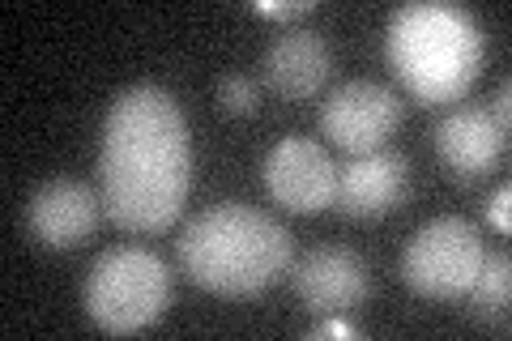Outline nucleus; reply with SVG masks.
Instances as JSON below:
<instances>
[{
    "instance_id": "1",
    "label": "nucleus",
    "mask_w": 512,
    "mask_h": 341,
    "mask_svg": "<svg viewBox=\"0 0 512 341\" xmlns=\"http://www.w3.org/2000/svg\"><path fill=\"white\" fill-rule=\"evenodd\" d=\"M103 214L133 235H163L184 214L192 145L180 103L158 86H133L111 103L99 154Z\"/></svg>"
},
{
    "instance_id": "2",
    "label": "nucleus",
    "mask_w": 512,
    "mask_h": 341,
    "mask_svg": "<svg viewBox=\"0 0 512 341\" xmlns=\"http://www.w3.org/2000/svg\"><path fill=\"white\" fill-rule=\"evenodd\" d=\"M175 248L192 282L227 299L261 295L291 269V235L282 222L244 201H222L192 214Z\"/></svg>"
},
{
    "instance_id": "3",
    "label": "nucleus",
    "mask_w": 512,
    "mask_h": 341,
    "mask_svg": "<svg viewBox=\"0 0 512 341\" xmlns=\"http://www.w3.org/2000/svg\"><path fill=\"white\" fill-rule=\"evenodd\" d=\"M384 56L414 99L444 107L466 99L483 73V30L461 5L414 0L389 18Z\"/></svg>"
},
{
    "instance_id": "4",
    "label": "nucleus",
    "mask_w": 512,
    "mask_h": 341,
    "mask_svg": "<svg viewBox=\"0 0 512 341\" xmlns=\"http://www.w3.org/2000/svg\"><path fill=\"white\" fill-rule=\"evenodd\" d=\"M82 303L103 333H141L171 307V269L150 248H111L90 265Z\"/></svg>"
},
{
    "instance_id": "5",
    "label": "nucleus",
    "mask_w": 512,
    "mask_h": 341,
    "mask_svg": "<svg viewBox=\"0 0 512 341\" xmlns=\"http://www.w3.org/2000/svg\"><path fill=\"white\" fill-rule=\"evenodd\" d=\"M483 235L470 218H431L402 252V278L423 299H461L483 269Z\"/></svg>"
},
{
    "instance_id": "6",
    "label": "nucleus",
    "mask_w": 512,
    "mask_h": 341,
    "mask_svg": "<svg viewBox=\"0 0 512 341\" xmlns=\"http://www.w3.org/2000/svg\"><path fill=\"white\" fill-rule=\"evenodd\" d=\"M402 124V99L380 81H346L320 107V133L350 158L384 150Z\"/></svg>"
},
{
    "instance_id": "7",
    "label": "nucleus",
    "mask_w": 512,
    "mask_h": 341,
    "mask_svg": "<svg viewBox=\"0 0 512 341\" xmlns=\"http://www.w3.org/2000/svg\"><path fill=\"white\" fill-rule=\"evenodd\" d=\"M265 192L291 214H316V209L333 205L338 167L320 141L286 137L265 158Z\"/></svg>"
},
{
    "instance_id": "8",
    "label": "nucleus",
    "mask_w": 512,
    "mask_h": 341,
    "mask_svg": "<svg viewBox=\"0 0 512 341\" xmlns=\"http://www.w3.org/2000/svg\"><path fill=\"white\" fill-rule=\"evenodd\" d=\"M291 286H295V299L312 316H338L367 299L372 278H367V261L355 248L325 243V248H312L291 269Z\"/></svg>"
},
{
    "instance_id": "9",
    "label": "nucleus",
    "mask_w": 512,
    "mask_h": 341,
    "mask_svg": "<svg viewBox=\"0 0 512 341\" xmlns=\"http://www.w3.org/2000/svg\"><path fill=\"white\" fill-rule=\"evenodd\" d=\"M103 197H94V188L82 180H47L35 188V197L26 205V226L43 248H77L82 239L94 235L99 226Z\"/></svg>"
},
{
    "instance_id": "10",
    "label": "nucleus",
    "mask_w": 512,
    "mask_h": 341,
    "mask_svg": "<svg viewBox=\"0 0 512 341\" xmlns=\"http://www.w3.org/2000/svg\"><path fill=\"white\" fill-rule=\"evenodd\" d=\"M410 197V162L397 150H376L350 158L338 171L333 205L346 218H380Z\"/></svg>"
},
{
    "instance_id": "11",
    "label": "nucleus",
    "mask_w": 512,
    "mask_h": 341,
    "mask_svg": "<svg viewBox=\"0 0 512 341\" xmlns=\"http://www.w3.org/2000/svg\"><path fill=\"white\" fill-rule=\"evenodd\" d=\"M508 150V133L491 120L487 107H453L436 124V154L457 180H478L487 175Z\"/></svg>"
},
{
    "instance_id": "12",
    "label": "nucleus",
    "mask_w": 512,
    "mask_h": 341,
    "mask_svg": "<svg viewBox=\"0 0 512 341\" xmlns=\"http://www.w3.org/2000/svg\"><path fill=\"white\" fill-rule=\"evenodd\" d=\"M333 73V52L316 30H286L261 56L265 86L282 99H312Z\"/></svg>"
},
{
    "instance_id": "13",
    "label": "nucleus",
    "mask_w": 512,
    "mask_h": 341,
    "mask_svg": "<svg viewBox=\"0 0 512 341\" xmlns=\"http://www.w3.org/2000/svg\"><path fill=\"white\" fill-rule=\"evenodd\" d=\"M470 307L478 316L487 320H508V295H512V265L508 256H483V269H478V278L470 282Z\"/></svg>"
},
{
    "instance_id": "14",
    "label": "nucleus",
    "mask_w": 512,
    "mask_h": 341,
    "mask_svg": "<svg viewBox=\"0 0 512 341\" xmlns=\"http://www.w3.org/2000/svg\"><path fill=\"white\" fill-rule=\"evenodd\" d=\"M218 107L231 111V116H252L261 107V90H256L252 77H227L218 86Z\"/></svg>"
},
{
    "instance_id": "15",
    "label": "nucleus",
    "mask_w": 512,
    "mask_h": 341,
    "mask_svg": "<svg viewBox=\"0 0 512 341\" xmlns=\"http://www.w3.org/2000/svg\"><path fill=\"white\" fill-rule=\"evenodd\" d=\"M252 9L265 13V18H303V13H312L316 5L312 0H291V5H286V0L282 5H274V0H252Z\"/></svg>"
},
{
    "instance_id": "16",
    "label": "nucleus",
    "mask_w": 512,
    "mask_h": 341,
    "mask_svg": "<svg viewBox=\"0 0 512 341\" xmlns=\"http://www.w3.org/2000/svg\"><path fill=\"white\" fill-rule=\"evenodd\" d=\"M508 201H512V188L504 184V188L491 197V205H487V218H491V226H495L500 235H508V231H512V222H508Z\"/></svg>"
},
{
    "instance_id": "17",
    "label": "nucleus",
    "mask_w": 512,
    "mask_h": 341,
    "mask_svg": "<svg viewBox=\"0 0 512 341\" xmlns=\"http://www.w3.org/2000/svg\"><path fill=\"white\" fill-rule=\"evenodd\" d=\"M312 341H320V337H359V329H355V324H346V320H333V316H320V324H316V329L308 333Z\"/></svg>"
},
{
    "instance_id": "18",
    "label": "nucleus",
    "mask_w": 512,
    "mask_h": 341,
    "mask_svg": "<svg viewBox=\"0 0 512 341\" xmlns=\"http://www.w3.org/2000/svg\"><path fill=\"white\" fill-rule=\"evenodd\" d=\"M491 120L508 133V81H500V90H495V107H491Z\"/></svg>"
}]
</instances>
